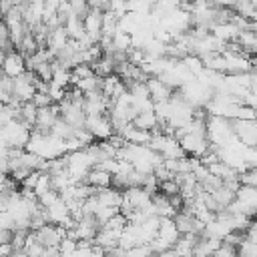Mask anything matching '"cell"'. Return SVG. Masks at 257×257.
Masks as SVG:
<instances>
[{
    "label": "cell",
    "instance_id": "19",
    "mask_svg": "<svg viewBox=\"0 0 257 257\" xmlns=\"http://www.w3.org/2000/svg\"><path fill=\"white\" fill-rule=\"evenodd\" d=\"M241 183H243V185L257 187V167H251V169H247L245 173H241Z\"/></svg>",
    "mask_w": 257,
    "mask_h": 257
},
{
    "label": "cell",
    "instance_id": "2",
    "mask_svg": "<svg viewBox=\"0 0 257 257\" xmlns=\"http://www.w3.org/2000/svg\"><path fill=\"white\" fill-rule=\"evenodd\" d=\"M84 126L92 133V137L96 141H106L114 135V128H112V122H110L108 114H86Z\"/></svg>",
    "mask_w": 257,
    "mask_h": 257
},
{
    "label": "cell",
    "instance_id": "11",
    "mask_svg": "<svg viewBox=\"0 0 257 257\" xmlns=\"http://www.w3.org/2000/svg\"><path fill=\"white\" fill-rule=\"evenodd\" d=\"M133 124L139 126V128H145V131H155L159 126V118L155 114V110H141L137 112V116L133 118Z\"/></svg>",
    "mask_w": 257,
    "mask_h": 257
},
{
    "label": "cell",
    "instance_id": "7",
    "mask_svg": "<svg viewBox=\"0 0 257 257\" xmlns=\"http://www.w3.org/2000/svg\"><path fill=\"white\" fill-rule=\"evenodd\" d=\"M221 239H213L207 235H199L195 247H193V257H211L219 247H221Z\"/></svg>",
    "mask_w": 257,
    "mask_h": 257
},
{
    "label": "cell",
    "instance_id": "3",
    "mask_svg": "<svg viewBox=\"0 0 257 257\" xmlns=\"http://www.w3.org/2000/svg\"><path fill=\"white\" fill-rule=\"evenodd\" d=\"M235 137L245 147H257V120H243V118H231Z\"/></svg>",
    "mask_w": 257,
    "mask_h": 257
},
{
    "label": "cell",
    "instance_id": "15",
    "mask_svg": "<svg viewBox=\"0 0 257 257\" xmlns=\"http://www.w3.org/2000/svg\"><path fill=\"white\" fill-rule=\"evenodd\" d=\"M100 84H102V78L96 76V74L86 76V78H80V80L74 82V86H76L78 90H82L84 94H86V92H92V90H100Z\"/></svg>",
    "mask_w": 257,
    "mask_h": 257
},
{
    "label": "cell",
    "instance_id": "12",
    "mask_svg": "<svg viewBox=\"0 0 257 257\" xmlns=\"http://www.w3.org/2000/svg\"><path fill=\"white\" fill-rule=\"evenodd\" d=\"M90 66H92V70H94V74L96 76H100V78H104V76H110V74H114V60L108 56V54H102L98 60H94V62H90Z\"/></svg>",
    "mask_w": 257,
    "mask_h": 257
},
{
    "label": "cell",
    "instance_id": "6",
    "mask_svg": "<svg viewBox=\"0 0 257 257\" xmlns=\"http://www.w3.org/2000/svg\"><path fill=\"white\" fill-rule=\"evenodd\" d=\"M147 86H149V94H151L153 102H167L173 94V88L169 84H165L159 76H149Z\"/></svg>",
    "mask_w": 257,
    "mask_h": 257
},
{
    "label": "cell",
    "instance_id": "1",
    "mask_svg": "<svg viewBox=\"0 0 257 257\" xmlns=\"http://www.w3.org/2000/svg\"><path fill=\"white\" fill-rule=\"evenodd\" d=\"M26 151L38 155L44 161H52V159H58V157L66 155V145H64V139L54 137L52 133H48V135L32 133L30 141L26 145Z\"/></svg>",
    "mask_w": 257,
    "mask_h": 257
},
{
    "label": "cell",
    "instance_id": "24",
    "mask_svg": "<svg viewBox=\"0 0 257 257\" xmlns=\"http://www.w3.org/2000/svg\"><path fill=\"white\" fill-rule=\"evenodd\" d=\"M4 106H6V104H4V102H2V100H0V112H2V110H4Z\"/></svg>",
    "mask_w": 257,
    "mask_h": 257
},
{
    "label": "cell",
    "instance_id": "5",
    "mask_svg": "<svg viewBox=\"0 0 257 257\" xmlns=\"http://www.w3.org/2000/svg\"><path fill=\"white\" fill-rule=\"evenodd\" d=\"M102 10H98V8H90L84 16H82V24H84V32L88 34V36H92L96 42L100 40V36H102Z\"/></svg>",
    "mask_w": 257,
    "mask_h": 257
},
{
    "label": "cell",
    "instance_id": "17",
    "mask_svg": "<svg viewBox=\"0 0 257 257\" xmlns=\"http://www.w3.org/2000/svg\"><path fill=\"white\" fill-rule=\"evenodd\" d=\"M153 255H155V253H153V249H151L149 243H145V245H135V247H131V249L124 251V257H153Z\"/></svg>",
    "mask_w": 257,
    "mask_h": 257
},
{
    "label": "cell",
    "instance_id": "20",
    "mask_svg": "<svg viewBox=\"0 0 257 257\" xmlns=\"http://www.w3.org/2000/svg\"><path fill=\"white\" fill-rule=\"evenodd\" d=\"M14 253L12 243H0V257H10Z\"/></svg>",
    "mask_w": 257,
    "mask_h": 257
},
{
    "label": "cell",
    "instance_id": "9",
    "mask_svg": "<svg viewBox=\"0 0 257 257\" xmlns=\"http://www.w3.org/2000/svg\"><path fill=\"white\" fill-rule=\"evenodd\" d=\"M157 237H161L165 243H169V245L173 247V245L177 243V239L181 237L175 219H171V217H161V225H159V233H157Z\"/></svg>",
    "mask_w": 257,
    "mask_h": 257
},
{
    "label": "cell",
    "instance_id": "21",
    "mask_svg": "<svg viewBox=\"0 0 257 257\" xmlns=\"http://www.w3.org/2000/svg\"><path fill=\"white\" fill-rule=\"evenodd\" d=\"M104 257H124V249L114 247V249H110V251H104Z\"/></svg>",
    "mask_w": 257,
    "mask_h": 257
},
{
    "label": "cell",
    "instance_id": "23",
    "mask_svg": "<svg viewBox=\"0 0 257 257\" xmlns=\"http://www.w3.org/2000/svg\"><path fill=\"white\" fill-rule=\"evenodd\" d=\"M10 257H30V255H28L24 249H14V253H12Z\"/></svg>",
    "mask_w": 257,
    "mask_h": 257
},
{
    "label": "cell",
    "instance_id": "16",
    "mask_svg": "<svg viewBox=\"0 0 257 257\" xmlns=\"http://www.w3.org/2000/svg\"><path fill=\"white\" fill-rule=\"evenodd\" d=\"M159 191L167 197H173V195H179L181 193V185L175 181V179H167V181H161L159 183Z\"/></svg>",
    "mask_w": 257,
    "mask_h": 257
},
{
    "label": "cell",
    "instance_id": "18",
    "mask_svg": "<svg viewBox=\"0 0 257 257\" xmlns=\"http://www.w3.org/2000/svg\"><path fill=\"white\" fill-rule=\"evenodd\" d=\"M32 102H34L38 108H44V106L54 104V100H52V96H50L48 92H36V94L32 96Z\"/></svg>",
    "mask_w": 257,
    "mask_h": 257
},
{
    "label": "cell",
    "instance_id": "13",
    "mask_svg": "<svg viewBox=\"0 0 257 257\" xmlns=\"http://www.w3.org/2000/svg\"><path fill=\"white\" fill-rule=\"evenodd\" d=\"M62 26L66 28L68 38H72V40H78V38L84 34V24H82V18H80V16H76V14L68 16V18L64 20V24H62Z\"/></svg>",
    "mask_w": 257,
    "mask_h": 257
},
{
    "label": "cell",
    "instance_id": "10",
    "mask_svg": "<svg viewBox=\"0 0 257 257\" xmlns=\"http://www.w3.org/2000/svg\"><path fill=\"white\" fill-rule=\"evenodd\" d=\"M86 183L90 187H94L96 191L98 189H106V187H112V175L108 171H102L98 167H94L88 175H86Z\"/></svg>",
    "mask_w": 257,
    "mask_h": 257
},
{
    "label": "cell",
    "instance_id": "22",
    "mask_svg": "<svg viewBox=\"0 0 257 257\" xmlns=\"http://www.w3.org/2000/svg\"><path fill=\"white\" fill-rule=\"evenodd\" d=\"M249 90L257 96V72H251V84H249Z\"/></svg>",
    "mask_w": 257,
    "mask_h": 257
},
{
    "label": "cell",
    "instance_id": "8",
    "mask_svg": "<svg viewBox=\"0 0 257 257\" xmlns=\"http://www.w3.org/2000/svg\"><path fill=\"white\" fill-rule=\"evenodd\" d=\"M94 195H96L98 205H104V207H118V209H120V205H122V191L116 189V187L98 189Z\"/></svg>",
    "mask_w": 257,
    "mask_h": 257
},
{
    "label": "cell",
    "instance_id": "14",
    "mask_svg": "<svg viewBox=\"0 0 257 257\" xmlns=\"http://www.w3.org/2000/svg\"><path fill=\"white\" fill-rule=\"evenodd\" d=\"M36 114H38V106L32 102V100H28V102H22L20 104V120L22 122H26L30 128L34 126V122H36Z\"/></svg>",
    "mask_w": 257,
    "mask_h": 257
},
{
    "label": "cell",
    "instance_id": "4",
    "mask_svg": "<svg viewBox=\"0 0 257 257\" xmlns=\"http://www.w3.org/2000/svg\"><path fill=\"white\" fill-rule=\"evenodd\" d=\"M0 68H2V74H4V76L16 78V76H20V74L26 70V58H24L22 52L10 50V52L4 54V60H2Z\"/></svg>",
    "mask_w": 257,
    "mask_h": 257
}]
</instances>
